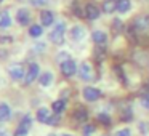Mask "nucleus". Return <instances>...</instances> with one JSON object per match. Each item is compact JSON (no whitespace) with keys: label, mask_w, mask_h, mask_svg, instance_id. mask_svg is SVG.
I'll return each instance as SVG.
<instances>
[{"label":"nucleus","mask_w":149,"mask_h":136,"mask_svg":"<svg viewBox=\"0 0 149 136\" xmlns=\"http://www.w3.org/2000/svg\"><path fill=\"white\" fill-rule=\"evenodd\" d=\"M101 10L106 15H112L114 11H117V0H104Z\"/></svg>","instance_id":"obj_17"},{"label":"nucleus","mask_w":149,"mask_h":136,"mask_svg":"<svg viewBox=\"0 0 149 136\" xmlns=\"http://www.w3.org/2000/svg\"><path fill=\"white\" fill-rule=\"evenodd\" d=\"M132 117H133L132 107H130L128 104H125V107H123V109H120V119H122V120H130Z\"/></svg>","instance_id":"obj_23"},{"label":"nucleus","mask_w":149,"mask_h":136,"mask_svg":"<svg viewBox=\"0 0 149 136\" xmlns=\"http://www.w3.org/2000/svg\"><path fill=\"white\" fill-rule=\"evenodd\" d=\"M114 136H132V130L130 128H120V130H117L116 133H114Z\"/></svg>","instance_id":"obj_28"},{"label":"nucleus","mask_w":149,"mask_h":136,"mask_svg":"<svg viewBox=\"0 0 149 136\" xmlns=\"http://www.w3.org/2000/svg\"><path fill=\"white\" fill-rule=\"evenodd\" d=\"M31 126H32V117L27 114V115H24L23 119H21V122L18 123V128H16V131H15V135L16 136H27V133L31 131Z\"/></svg>","instance_id":"obj_5"},{"label":"nucleus","mask_w":149,"mask_h":136,"mask_svg":"<svg viewBox=\"0 0 149 136\" xmlns=\"http://www.w3.org/2000/svg\"><path fill=\"white\" fill-rule=\"evenodd\" d=\"M61 66V72L64 77H72V75H75L79 72V67H77V62L74 61V59H68V61H64Z\"/></svg>","instance_id":"obj_9"},{"label":"nucleus","mask_w":149,"mask_h":136,"mask_svg":"<svg viewBox=\"0 0 149 136\" xmlns=\"http://www.w3.org/2000/svg\"><path fill=\"white\" fill-rule=\"evenodd\" d=\"M32 7H47L50 0H27Z\"/></svg>","instance_id":"obj_27"},{"label":"nucleus","mask_w":149,"mask_h":136,"mask_svg":"<svg viewBox=\"0 0 149 136\" xmlns=\"http://www.w3.org/2000/svg\"><path fill=\"white\" fill-rule=\"evenodd\" d=\"M37 48L36 50H39V51H45V48H47V45H45V43H37Z\"/></svg>","instance_id":"obj_32"},{"label":"nucleus","mask_w":149,"mask_h":136,"mask_svg":"<svg viewBox=\"0 0 149 136\" xmlns=\"http://www.w3.org/2000/svg\"><path fill=\"white\" fill-rule=\"evenodd\" d=\"M10 42H13V39H11L10 35H7V37L2 35V37H0V43H10Z\"/></svg>","instance_id":"obj_31"},{"label":"nucleus","mask_w":149,"mask_h":136,"mask_svg":"<svg viewBox=\"0 0 149 136\" xmlns=\"http://www.w3.org/2000/svg\"><path fill=\"white\" fill-rule=\"evenodd\" d=\"M79 77H80V80L84 82H91L95 78V72H93V66L90 64L88 61H84L80 62V66H79Z\"/></svg>","instance_id":"obj_4"},{"label":"nucleus","mask_w":149,"mask_h":136,"mask_svg":"<svg viewBox=\"0 0 149 136\" xmlns=\"http://www.w3.org/2000/svg\"><path fill=\"white\" fill-rule=\"evenodd\" d=\"M43 34V26L42 24H31L29 26V35L32 39H39Z\"/></svg>","instance_id":"obj_21"},{"label":"nucleus","mask_w":149,"mask_h":136,"mask_svg":"<svg viewBox=\"0 0 149 136\" xmlns=\"http://www.w3.org/2000/svg\"><path fill=\"white\" fill-rule=\"evenodd\" d=\"M101 13H103V10H100L95 3H87L85 8H84V16L87 18V19H90V21L98 19V18L101 16Z\"/></svg>","instance_id":"obj_10"},{"label":"nucleus","mask_w":149,"mask_h":136,"mask_svg":"<svg viewBox=\"0 0 149 136\" xmlns=\"http://www.w3.org/2000/svg\"><path fill=\"white\" fill-rule=\"evenodd\" d=\"M0 136H5V135H2V133H0Z\"/></svg>","instance_id":"obj_36"},{"label":"nucleus","mask_w":149,"mask_h":136,"mask_svg":"<svg viewBox=\"0 0 149 136\" xmlns=\"http://www.w3.org/2000/svg\"><path fill=\"white\" fill-rule=\"evenodd\" d=\"M101 98V90L96 87H85L84 88V99L88 103H95Z\"/></svg>","instance_id":"obj_11"},{"label":"nucleus","mask_w":149,"mask_h":136,"mask_svg":"<svg viewBox=\"0 0 149 136\" xmlns=\"http://www.w3.org/2000/svg\"><path fill=\"white\" fill-rule=\"evenodd\" d=\"M15 18H16V23L19 24V26H29L31 24V10L26 7H21L16 10V15H15Z\"/></svg>","instance_id":"obj_7"},{"label":"nucleus","mask_w":149,"mask_h":136,"mask_svg":"<svg viewBox=\"0 0 149 136\" xmlns=\"http://www.w3.org/2000/svg\"><path fill=\"white\" fill-rule=\"evenodd\" d=\"M39 83H40V87H43V88L50 87V85L53 83V72L52 71H43L39 77Z\"/></svg>","instance_id":"obj_15"},{"label":"nucleus","mask_w":149,"mask_h":136,"mask_svg":"<svg viewBox=\"0 0 149 136\" xmlns=\"http://www.w3.org/2000/svg\"><path fill=\"white\" fill-rule=\"evenodd\" d=\"M37 120L40 123H47V125H52V120H53V114L48 107H39L37 110Z\"/></svg>","instance_id":"obj_12"},{"label":"nucleus","mask_w":149,"mask_h":136,"mask_svg":"<svg viewBox=\"0 0 149 136\" xmlns=\"http://www.w3.org/2000/svg\"><path fill=\"white\" fill-rule=\"evenodd\" d=\"M74 120L79 123H85L88 120V112L87 109H84V107H79L77 110L74 112Z\"/></svg>","instance_id":"obj_20"},{"label":"nucleus","mask_w":149,"mask_h":136,"mask_svg":"<svg viewBox=\"0 0 149 136\" xmlns=\"http://www.w3.org/2000/svg\"><path fill=\"white\" fill-rule=\"evenodd\" d=\"M132 10V0H117V11L120 15H125Z\"/></svg>","instance_id":"obj_19"},{"label":"nucleus","mask_w":149,"mask_h":136,"mask_svg":"<svg viewBox=\"0 0 149 136\" xmlns=\"http://www.w3.org/2000/svg\"><path fill=\"white\" fill-rule=\"evenodd\" d=\"M40 74H42V72H40L39 64H37V62H31L29 67H27V72H26V78H24L26 85H31V83H34L36 80H39Z\"/></svg>","instance_id":"obj_6"},{"label":"nucleus","mask_w":149,"mask_h":136,"mask_svg":"<svg viewBox=\"0 0 149 136\" xmlns=\"http://www.w3.org/2000/svg\"><path fill=\"white\" fill-rule=\"evenodd\" d=\"M11 23V15L8 11H0V29H8Z\"/></svg>","instance_id":"obj_18"},{"label":"nucleus","mask_w":149,"mask_h":136,"mask_svg":"<svg viewBox=\"0 0 149 136\" xmlns=\"http://www.w3.org/2000/svg\"><path fill=\"white\" fill-rule=\"evenodd\" d=\"M132 32H135L138 37L149 35V15H139L133 19Z\"/></svg>","instance_id":"obj_2"},{"label":"nucleus","mask_w":149,"mask_h":136,"mask_svg":"<svg viewBox=\"0 0 149 136\" xmlns=\"http://www.w3.org/2000/svg\"><path fill=\"white\" fill-rule=\"evenodd\" d=\"M112 31H114L116 34H120V32L123 31V23L119 19V18H116V19L112 21Z\"/></svg>","instance_id":"obj_24"},{"label":"nucleus","mask_w":149,"mask_h":136,"mask_svg":"<svg viewBox=\"0 0 149 136\" xmlns=\"http://www.w3.org/2000/svg\"><path fill=\"white\" fill-rule=\"evenodd\" d=\"M0 3H3V0H0Z\"/></svg>","instance_id":"obj_35"},{"label":"nucleus","mask_w":149,"mask_h":136,"mask_svg":"<svg viewBox=\"0 0 149 136\" xmlns=\"http://www.w3.org/2000/svg\"><path fill=\"white\" fill-rule=\"evenodd\" d=\"M141 106L144 107L146 110H149V93H146L144 96L141 98Z\"/></svg>","instance_id":"obj_29"},{"label":"nucleus","mask_w":149,"mask_h":136,"mask_svg":"<svg viewBox=\"0 0 149 136\" xmlns=\"http://www.w3.org/2000/svg\"><path fill=\"white\" fill-rule=\"evenodd\" d=\"M61 136H74V135H71V133H63Z\"/></svg>","instance_id":"obj_33"},{"label":"nucleus","mask_w":149,"mask_h":136,"mask_svg":"<svg viewBox=\"0 0 149 136\" xmlns=\"http://www.w3.org/2000/svg\"><path fill=\"white\" fill-rule=\"evenodd\" d=\"M10 119H11V107L7 103H2L0 104V122L5 123Z\"/></svg>","instance_id":"obj_16"},{"label":"nucleus","mask_w":149,"mask_h":136,"mask_svg":"<svg viewBox=\"0 0 149 136\" xmlns=\"http://www.w3.org/2000/svg\"><path fill=\"white\" fill-rule=\"evenodd\" d=\"M68 59H71V56H69V53H66V51H59L58 55H56V61H58L59 64H63V62L68 61Z\"/></svg>","instance_id":"obj_25"},{"label":"nucleus","mask_w":149,"mask_h":136,"mask_svg":"<svg viewBox=\"0 0 149 136\" xmlns=\"http://www.w3.org/2000/svg\"><path fill=\"white\" fill-rule=\"evenodd\" d=\"M52 109H53V112H55L56 115L63 114V110L66 109V99H56L55 103H53Z\"/></svg>","instance_id":"obj_22"},{"label":"nucleus","mask_w":149,"mask_h":136,"mask_svg":"<svg viewBox=\"0 0 149 136\" xmlns=\"http://www.w3.org/2000/svg\"><path fill=\"white\" fill-rule=\"evenodd\" d=\"M66 31H68V26H66V21H58V23L53 26L52 32L48 34V39L52 43L55 45H63L66 42Z\"/></svg>","instance_id":"obj_1"},{"label":"nucleus","mask_w":149,"mask_h":136,"mask_svg":"<svg viewBox=\"0 0 149 136\" xmlns=\"http://www.w3.org/2000/svg\"><path fill=\"white\" fill-rule=\"evenodd\" d=\"M69 37H71L72 42L80 43V42H84V40L87 39V31H85V27H82V26H72L71 31H69Z\"/></svg>","instance_id":"obj_8"},{"label":"nucleus","mask_w":149,"mask_h":136,"mask_svg":"<svg viewBox=\"0 0 149 136\" xmlns=\"http://www.w3.org/2000/svg\"><path fill=\"white\" fill-rule=\"evenodd\" d=\"M91 40H93L95 45L104 46L107 43V34L104 32V31H101V29H96V31L91 32Z\"/></svg>","instance_id":"obj_13"},{"label":"nucleus","mask_w":149,"mask_h":136,"mask_svg":"<svg viewBox=\"0 0 149 136\" xmlns=\"http://www.w3.org/2000/svg\"><path fill=\"white\" fill-rule=\"evenodd\" d=\"M26 69H24V66L21 64V62H15V64H11L10 67H8V75H10V78L13 82H21L26 78Z\"/></svg>","instance_id":"obj_3"},{"label":"nucleus","mask_w":149,"mask_h":136,"mask_svg":"<svg viewBox=\"0 0 149 136\" xmlns=\"http://www.w3.org/2000/svg\"><path fill=\"white\" fill-rule=\"evenodd\" d=\"M40 24L43 27H50L55 24V15L52 10H42L40 11Z\"/></svg>","instance_id":"obj_14"},{"label":"nucleus","mask_w":149,"mask_h":136,"mask_svg":"<svg viewBox=\"0 0 149 136\" xmlns=\"http://www.w3.org/2000/svg\"><path fill=\"white\" fill-rule=\"evenodd\" d=\"M48 136H56V135H53V133H52V135H48Z\"/></svg>","instance_id":"obj_34"},{"label":"nucleus","mask_w":149,"mask_h":136,"mask_svg":"<svg viewBox=\"0 0 149 136\" xmlns=\"http://www.w3.org/2000/svg\"><path fill=\"white\" fill-rule=\"evenodd\" d=\"M98 120H100L103 125H109V123H111V117L107 115V114H104V112L98 114Z\"/></svg>","instance_id":"obj_26"},{"label":"nucleus","mask_w":149,"mask_h":136,"mask_svg":"<svg viewBox=\"0 0 149 136\" xmlns=\"http://www.w3.org/2000/svg\"><path fill=\"white\" fill-rule=\"evenodd\" d=\"M84 130H85V136H90L91 133L95 131V126H91V125H87V126H85Z\"/></svg>","instance_id":"obj_30"}]
</instances>
